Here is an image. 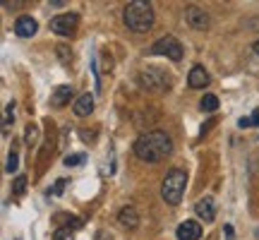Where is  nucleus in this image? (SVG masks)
I'll return each mask as SVG.
<instances>
[{
	"label": "nucleus",
	"instance_id": "b1692460",
	"mask_svg": "<svg viewBox=\"0 0 259 240\" xmlns=\"http://www.w3.org/2000/svg\"><path fill=\"white\" fill-rule=\"evenodd\" d=\"M250 123H252V125H259V108H254V111H252Z\"/></svg>",
	"mask_w": 259,
	"mask_h": 240
},
{
	"label": "nucleus",
	"instance_id": "4468645a",
	"mask_svg": "<svg viewBox=\"0 0 259 240\" xmlns=\"http://www.w3.org/2000/svg\"><path fill=\"white\" fill-rule=\"evenodd\" d=\"M70 99H72V87L70 84H60L56 92L51 94V103L58 106V108H63L65 103H70Z\"/></svg>",
	"mask_w": 259,
	"mask_h": 240
},
{
	"label": "nucleus",
	"instance_id": "393cba45",
	"mask_svg": "<svg viewBox=\"0 0 259 240\" xmlns=\"http://www.w3.org/2000/svg\"><path fill=\"white\" fill-rule=\"evenodd\" d=\"M252 48H254V53H257V56H259V38H257V41H254V46H252Z\"/></svg>",
	"mask_w": 259,
	"mask_h": 240
},
{
	"label": "nucleus",
	"instance_id": "423d86ee",
	"mask_svg": "<svg viewBox=\"0 0 259 240\" xmlns=\"http://www.w3.org/2000/svg\"><path fill=\"white\" fill-rule=\"evenodd\" d=\"M77 27H79V17L74 12H65V15H58L51 19V31H56L60 36H72Z\"/></svg>",
	"mask_w": 259,
	"mask_h": 240
},
{
	"label": "nucleus",
	"instance_id": "f03ea898",
	"mask_svg": "<svg viewBox=\"0 0 259 240\" xmlns=\"http://www.w3.org/2000/svg\"><path fill=\"white\" fill-rule=\"evenodd\" d=\"M122 22L130 31L135 34H144L154 27V8L151 3H144V0H132L125 5L122 10Z\"/></svg>",
	"mask_w": 259,
	"mask_h": 240
},
{
	"label": "nucleus",
	"instance_id": "20e7f679",
	"mask_svg": "<svg viewBox=\"0 0 259 240\" xmlns=\"http://www.w3.org/2000/svg\"><path fill=\"white\" fill-rule=\"evenodd\" d=\"M139 87L151 94H166L170 89V74L161 67H144L137 77Z\"/></svg>",
	"mask_w": 259,
	"mask_h": 240
},
{
	"label": "nucleus",
	"instance_id": "5701e85b",
	"mask_svg": "<svg viewBox=\"0 0 259 240\" xmlns=\"http://www.w3.org/2000/svg\"><path fill=\"white\" fill-rule=\"evenodd\" d=\"M63 187H65V178H60V180L56 183V187H53V190H48V194H60L63 192Z\"/></svg>",
	"mask_w": 259,
	"mask_h": 240
},
{
	"label": "nucleus",
	"instance_id": "7ed1b4c3",
	"mask_svg": "<svg viewBox=\"0 0 259 240\" xmlns=\"http://www.w3.org/2000/svg\"><path fill=\"white\" fill-rule=\"evenodd\" d=\"M185 187H187V173L180 171V168H173V171H168L166 178H163V183H161V197H163L168 204L176 207V204H180V199H183Z\"/></svg>",
	"mask_w": 259,
	"mask_h": 240
},
{
	"label": "nucleus",
	"instance_id": "4be33fe9",
	"mask_svg": "<svg viewBox=\"0 0 259 240\" xmlns=\"http://www.w3.org/2000/svg\"><path fill=\"white\" fill-rule=\"evenodd\" d=\"M58 56H60V60H63L65 65H70V58H72V53H67V48H65V46L58 48Z\"/></svg>",
	"mask_w": 259,
	"mask_h": 240
},
{
	"label": "nucleus",
	"instance_id": "ddd939ff",
	"mask_svg": "<svg viewBox=\"0 0 259 240\" xmlns=\"http://www.w3.org/2000/svg\"><path fill=\"white\" fill-rule=\"evenodd\" d=\"M72 111H74V115H79V118L92 115V111H94V96H92V94H82V96L74 101Z\"/></svg>",
	"mask_w": 259,
	"mask_h": 240
},
{
	"label": "nucleus",
	"instance_id": "6e6552de",
	"mask_svg": "<svg viewBox=\"0 0 259 240\" xmlns=\"http://www.w3.org/2000/svg\"><path fill=\"white\" fill-rule=\"evenodd\" d=\"M36 19L31 17V15H22V17H17V22H15V34L22 38H29L36 34Z\"/></svg>",
	"mask_w": 259,
	"mask_h": 240
},
{
	"label": "nucleus",
	"instance_id": "412c9836",
	"mask_svg": "<svg viewBox=\"0 0 259 240\" xmlns=\"http://www.w3.org/2000/svg\"><path fill=\"white\" fill-rule=\"evenodd\" d=\"M84 161V154H70V156H65V166H79Z\"/></svg>",
	"mask_w": 259,
	"mask_h": 240
},
{
	"label": "nucleus",
	"instance_id": "9d476101",
	"mask_svg": "<svg viewBox=\"0 0 259 240\" xmlns=\"http://www.w3.org/2000/svg\"><path fill=\"white\" fill-rule=\"evenodd\" d=\"M194 214L204 219V221H213L216 219V204H213V197H202L199 202L194 204Z\"/></svg>",
	"mask_w": 259,
	"mask_h": 240
},
{
	"label": "nucleus",
	"instance_id": "1a4fd4ad",
	"mask_svg": "<svg viewBox=\"0 0 259 240\" xmlns=\"http://www.w3.org/2000/svg\"><path fill=\"white\" fill-rule=\"evenodd\" d=\"M118 223H120L122 228H127V231H135L139 226V214L135 207H122L120 212H118Z\"/></svg>",
	"mask_w": 259,
	"mask_h": 240
},
{
	"label": "nucleus",
	"instance_id": "9b49d317",
	"mask_svg": "<svg viewBox=\"0 0 259 240\" xmlns=\"http://www.w3.org/2000/svg\"><path fill=\"white\" fill-rule=\"evenodd\" d=\"M176 235H178V240H199L202 238V226L197 221H185L178 226Z\"/></svg>",
	"mask_w": 259,
	"mask_h": 240
},
{
	"label": "nucleus",
	"instance_id": "dca6fc26",
	"mask_svg": "<svg viewBox=\"0 0 259 240\" xmlns=\"http://www.w3.org/2000/svg\"><path fill=\"white\" fill-rule=\"evenodd\" d=\"M24 142H27V147H36V142H38V128L34 125V123H31V125H27Z\"/></svg>",
	"mask_w": 259,
	"mask_h": 240
},
{
	"label": "nucleus",
	"instance_id": "f8f14e48",
	"mask_svg": "<svg viewBox=\"0 0 259 240\" xmlns=\"http://www.w3.org/2000/svg\"><path fill=\"white\" fill-rule=\"evenodd\" d=\"M187 84H190L192 89H202V87L209 84V74H206V70H204L202 65H194L192 70H190V74H187Z\"/></svg>",
	"mask_w": 259,
	"mask_h": 240
},
{
	"label": "nucleus",
	"instance_id": "aec40b11",
	"mask_svg": "<svg viewBox=\"0 0 259 240\" xmlns=\"http://www.w3.org/2000/svg\"><path fill=\"white\" fill-rule=\"evenodd\" d=\"M53 240H72V231L60 226V228H56V233H53Z\"/></svg>",
	"mask_w": 259,
	"mask_h": 240
},
{
	"label": "nucleus",
	"instance_id": "f257e3e1",
	"mask_svg": "<svg viewBox=\"0 0 259 240\" xmlns=\"http://www.w3.org/2000/svg\"><path fill=\"white\" fill-rule=\"evenodd\" d=\"M170 151H173V142H170V137H168L166 132H161V130H151V132L142 135V137L135 142V154H137L142 161H147V164H158V161L166 158Z\"/></svg>",
	"mask_w": 259,
	"mask_h": 240
},
{
	"label": "nucleus",
	"instance_id": "0eeeda50",
	"mask_svg": "<svg viewBox=\"0 0 259 240\" xmlns=\"http://www.w3.org/2000/svg\"><path fill=\"white\" fill-rule=\"evenodd\" d=\"M185 19H187V24H190V27H192V29H199V31L209 29V24H211L209 15H206L202 8H197V5H190V8L185 10Z\"/></svg>",
	"mask_w": 259,
	"mask_h": 240
},
{
	"label": "nucleus",
	"instance_id": "f3484780",
	"mask_svg": "<svg viewBox=\"0 0 259 240\" xmlns=\"http://www.w3.org/2000/svg\"><path fill=\"white\" fill-rule=\"evenodd\" d=\"M60 219H65V228H70V231H77V228H82L84 223H82V219H77V216H67V214H60Z\"/></svg>",
	"mask_w": 259,
	"mask_h": 240
},
{
	"label": "nucleus",
	"instance_id": "a211bd4d",
	"mask_svg": "<svg viewBox=\"0 0 259 240\" xmlns=\"http://www.w3.org/2000/svg\"><path fill=\"white\" fill-rule=\"evenodd\" d=\"M24 190H27V176H17L15 178V185H12V194H24Z\"/></svg>",
	"mask_w": 259,
	"mask_h": 240
},
{
	"label": "nucleus",
	"instance_id": "2eb2a0df",
	"mask_svg": "<svg viewBox=\"0 0 259 240\" xmlns=\"http://www.w3.org/2000/svg\"><path fill=\"white\" fill-rule=\"evenodd\" d=\"M199 108H202L204 113H213L216 108H219V96H213V94H206L202 101H199Z\"/></svg>",
	"mask_w": 259,
	"mask_h": 240
},
{
	"label": "nucleus",
	"instance_id": "39448f33",
	"mask_svg": "<svg viewBox=\"0 0 259 240\" xmlns=\"http://www.w3.org/2000/svg\"><path fill=\"white\" fill-rule=\"evenodd\" d=\"M151 53L154 56H166L170 60H180L183 58V46H180V41L176 36H163L151 46Z\"/></svg>",
	"mask_w": 259,
	"mask_h": 240
},
{
	"label": "nucleus",
	"instance_id": "6ab92c4d",
	"mask_svg": "<svg viewBox=\"0 0 259 240\" xmlns=\"http://www.w3.org/2000/svg\"><path fill=\"white\" fill-rule=\"evenodd\" d=\"M19 166V156H17V151H10V156H8V164H5V171L8 173H15Z\"/></svg>",
	"mask_w": 259,
	"mask_h": 240
}]
</instances>
